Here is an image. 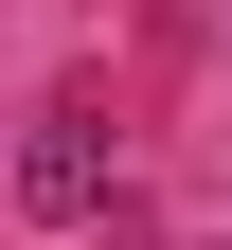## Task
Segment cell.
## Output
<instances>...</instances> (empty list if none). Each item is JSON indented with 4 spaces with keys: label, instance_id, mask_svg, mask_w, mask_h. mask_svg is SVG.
Wrapping results in <instances>:
<instances>
[{
    "label": "cell",
    "instance_id": "cell-1",
    "mask_svg": "<svg viewBox=\"0 0 232 250\" xmlns=\"http://www.w3.org/2000/svg\"><path fill=\"white\" fill-rule=\"evenodd\" d=\"M18 214H107V125L89 107H36L18 125Z\"/></svg>",
    "mask_w": 232,
    "mask_h": 250
}]
</instances>
